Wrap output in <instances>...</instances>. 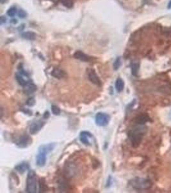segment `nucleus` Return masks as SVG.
<instances>
[{
	"instance_id": "1",
	"label": "nucleus",
	"mask_w": 171,
	"mask_h": 193,
	"mask_svg": "<svg viewBox=\"0 0 171 193\" xmlns=\"http://www.w3.org/2000/svg\"><path fill=\"white\" fill-rule=\"evenodd\" d=\"M55 146V144H48L41 145L39 149H38V152L36 157V164L37 166L42 167L45 165L47 159V154L51 151H53Z\"/></svg>"
},
{
	"instance_id": "2",
	"label": "nucleus",
	"mask_w": 171,
	"mask_h": 193,
	"mask_svg": "<svg viewBox=\"0 0 171 193\" xmlns=\"http://www.w3.org/2000/svg\"><path fill=\"white\" fill-rule=\"evenodd\" d=\"M143 129L144 128L142 127H135L133 130H131L128 133V136H129L131 144L135 148L138 147L142 140L144 136Z\"/></svg>"
},
{
	"instance_id": "3",
	"label": "nucleus",
	"mask_w": 171,
	"mask_h": 193,
	"mask_svg": "<svg viewBox=\"0 0 171 193\" xmlns=\"http://www.w3.org/2000/svg\"><path fill=\"white\" fill-rule=\"evenodd\" d=\"M130 185L136 189H147L152 186V183L149 179L136 177L131 180Z\"/></svg>"
},
{
	"instance_id": "4",
	"label": "nucleus",
	"mask_w": 171,
	"mask_h": 193,
	"mask_svg": "<svg viewBox=\"0 0 171 193\" xmlns=\"http://www.w3.org/2000/svg\"><path fill=\"white\" fill-rule=\"evenodd\" d=\"M37 191V180L36 174L33 170L28 173L27 178V191L29 193H35Z\"/></svg>"
},
{
	"instance_id": "5",
	"label": "nucleus",
	"mask_w": 171,
	"mask_h": 193,
	"mask_svg": "<svg viewBox=\"0 0 171 193\" xmlns=\"http://www.w3.org/2000/svg\"><path fill=\"white\" fill-rule=\"evenodd\" d=\"M96 123L99 126H107L110 120V116L105 113L99 112L96 115Z\"/></svg>"
},
{
	"instance_id": "6",
	"label": "nucleus",
	"mask_w": 171,
	"mask_h": 193,
	"mask_svg": "<svg viewBox=\"0 0 171 193\" xmlns=\"http://www.w3.org/2000/svg\"><path fill=\"white\" fill-rule=\"evenodd\" d=\"M32 143V139L28 135L21 136L16 142V145L20 148L28 147Z\"/></svg>"
},
{
	"instance_id": "7",
	"label": "nucleus",
	"mask_w": 171,
	"mask_h": 193,
	"mask_svg": "<svg viewBox=\"0 0 171 193\" xmlns=\"http://www.w3.org/2000/svg\"><path fill=\"white\" fill-rule=\"evenodd\" d=\"M45 122L42 121H37L33 122L29 126V133L32 135L37 134L44 126Z\"/></svg>"
},
{
	"instance_id": "8",
	"label": "nucleus",
	"mask_w": 171,
	"mask_h": 193,
	"mask_svg": "<svg viewBox=\"0 0 171 193\" xmlns=\"http://www.w3.org/2000/svg\"><path fill=\"white\" fill-rule=\"evenodd\" d=\"M88 78L91 83L97 86L101 85V81L99 77L97 76L95 70L94 69H88L87 71Z\"/></svg>"
},
{
	"instance_id": "9",
	"label": "nucleus",
	"mask_w": 171,
	"mask_h": 193,
	"mask_svg": "<svg viewBox=\"0 0 171 193\" xmlns=\"http://www.w3.org/2000/svg\"><path fill=\"white\" fill-rule=\"evenodd\" d=\"M37 90L36 85L34 84L31 82V80H29V82L23 86V92L27 95H30V94L35 92Z\"/></svg>"
},
{
	"instance_id": "10",
	"label": "nucleus",
	"mask_w": 171,
	"mask_h": 193,
	"mask_svg": "<svg viewBox=\"0 0 171 193\" xmlns=\"http://www.w3.org/2000/svg\"><path fill=\"white\" fill-rule=\"evenodd\" d=\"M74 58L80 60V61H84V62L90 61H91L92 59L91 56H89V55H87V54H84L82 51H76L74 54Z\"/></svg>"
},
{
	"instance_id": "11",
	"label": "nucleus",
	"mask_w": 171,
	"mask_h": 193,
	"mask_svg": "<svg viewBox=\"0 0 171 193\" xmlns=\"http://www.w3.org/2000/svg\"><path fill=\"white\" fill-rule=\"evenodd\" d=\"M90 137H92V135L91 133L88 131H83L80 134V141L82 142L83 144L86 145H89L91 144L89 142Z\"/></svg>"
},
{
	"instance_id": "12",
	"label": "nucleus",
	"mask_w": 171,
	"mask_h": 193,
	"mask_svg": "<svg viewBox=\"0 0 171 193\" xmlns=\"http://www.w3.org/2000/svg\"><path fill=\"white\" fill-rule=\"evenodd\" d=\"M149 121V116L147 115H140L135 118V122L138 125H143Z\"/></svg>"
},
{
	"instance_id": "13",
	"label": "nucleus",
	"mask_w": 171,
	"mask_h": 193,
	"mask_svg": "<svg viewBox=\"0 0 171 193\" xmlns=\"http://www.w3.org/2000/svg\"><path fill=\"white\" fill-rule=\"evenodd\" d=\"M29 165L27 162H22L15 167V169L21 174L24 173L26 171L28 170Z\"/></svg>"
},
{
	"instance_id": "14",
	"label": "nucleus",
	"mask_w": 171,
	"mask_h": 193,
	"mask_svg": "<svg viewBox=\"0 0 171 193\" xmlns=\"http://www.w3.org/2000/svg\"><path fill=\"white\" fill-rule=\"evenodd\" d=\"M51 75L55 77V78L62 79L66 77V74L65 72L60 69V68H55L52 72H51Z\"/></svg>"
},
{
	"instance_id": "15",
	"label": "nucleus",
	"mask_w": 171,
	"mask_h": 193,
	"mask_svg": "<svg viewBox=\"0 0 171 193\" xmlns=\"http://www.w3.org/2000/svg\"><path fill=\"white\" fill-rule=\"evenodd\" d=\"M23 75H24L21 74V73H17L15 74V79L17 81H18V84L21 86H24L29 82V80H26L24 79Z\"/></svg>"
},
{
	"instance_id": "16",
	"label": "nucleus",
	"mask_w": 171,
	"mask_h": 193,
	"mask_svg": "<svg viewBox=\"0 0 171 193\" xmlns=\"http://www.w3.org/2000/svg\"><path fill=\"white\" fill-rule=\"evenodd\" d=\"M124 88H125V83L121 78H118L115 82V89L117 92L121 93L123 91Z\"/></svg>"
},
{
	"instance_id": "17",
	"label": "nucleus",
	"mask_w": 171,
	"mask_h": 193,
	"mask_svg": "<svg viewBox=\"0 0 171 193\" xmlns=\"http://www.w3.org/2000/svg\"><path fill=\"white\" fill-rule=\"evenodd\" d=\"M39 190L40 192H44L48 191V186L45 182V180L44 178H41L39 180Z\"/></svg>"
},
{
	"instance_id": "18",
	"label": "nucleus",
	"mask_w": 171,
	"mask_h": 193,
	"mask_svg": "<svg viewBox=\"0 0 171 193\" xmlns=\"http://www.w3.org/2000/svg\"><path fill=\"white\" fill-rule=\"evenodd\" d=\"M22 37L24 39H25L32 41L35 39L36 35L35 33H33L32 32H24L22 34Z\"/></svg>"
},
{
	"instance_id": "19",
	"label": "nucleus",
	"mask_w": 171,
	"mask_h": 193,
	"mask_svg": "<svg viewBox=\"0 0 171 193\" xmlns=\"http://www.w3.org/2000/svg\"><path fill=\"white\" fill-rule=\"evenodd\" d=\"M131 72H132V74L133 75H137L138 72L139 70V63H132L131 64Z\"/></svg>"
},
{
	"instance_id": "20",
	"label": "nucleus",
	"mask_w": 171,
	"mask_h": 193,
	"mask_svg": "<svg viewBox=\"0 0 171 193\" xmlns=\"http://www.w3.org/2000/svg\"><path fill=\"white\" fill-rule=\"evenodd\" d=\"M51 111H52L53 114L55 115H59L61 112L60 110L56 105H52V106H51Z\"/></svg>"
},
{
	"instance_id": "21",
	"label": "nucleus",
	"mask_w": 171,
	"mask_h": 193,
	"mask_svg": "<svg viewBox=\"0 0 171 193\" xmlns=\"http://www.w3.org/2000/svg\"><path fill=\"white\" fill-rule=\"evenodd\" d=\"M61 3L63 5L68 8H70L73 5V1L72 0H60Z\"/></svg>"
},
{
	"instance_id": "22",
	"label": "nucleus",
	"mask_w": 171,
	"mask_h": 193,
	"mask_svg": "<svg viewBox=\"0 0 171 193\" xmlns=\"http://www.w3.org/2000/svg\"><path fill=\"white\" fill-rule=\"evenodd\" d=\"M17 12V9L15 7H11L10 8L8 9V10L7 11V14L10 16V17H14Z\"/></svg>"
},
{
	"instance_id": "23",
	"label": "nucleus",
	"mask_w": 171,
	"mask_h": 193,
	"mask_svg": "<svg viewBox=\"0 0 171 193\" xmlns=\"http://www.w3.org/2000/svg\"><path fill=\"white\" fill-rule=\"evenodd\" d=\"M121 59L118 57L116 59V60H115L114 63V69L115 70H118L119 67L121 66Z\"/></svg>"
},
{
	"instance_id": "24",
	"label": "nucleus",
	"mask_w": 171,
	"mask_h": 193,
	"mask_svg": "<svg viewBox=\"0 0 171 193\" xmlns=\"http://www.w3.org/2000/svg\"><path fill=\"white\" fill-rule=\"evenodd\" d=\"M35 101L34 99V98L31 97V98H29L28 99L27 101V104L29 106H32L34 104H35Z\"/></svg>"
},
{
	"instance_id": "25",
	"label": "nucleus",
	"mask_w": 171,
	"mask_h": 193,
	"mask_svg": "<svg viewBox=\"0 0 171 193\" xmlns=\"http://www.w3.org/2000/svg\"><path fill=\"white\" fill-rule=\"evenodd\" d=\"M18 16L21 18H24L27 16V13H26L23 10L20 9L18 12Z\"/></svg>"
},
{
	"instance_id": "26",
	"label": "nucleus",
	"mask_w": 171,
	"mask_h": 193,
	"mask_svg": "<svg viewBox=\"0 0 171 193\" xmlns=\"http://www.w3.org/2000/svg\"><path fill=\"white\" fill-rule=\"evenodd\" d=\"M4 23H6V18H5V17H1V18H0V23L1 24H3Z\"/></svg>"
},
{
	"instance_id": "27",
	"label": "nucleus",
	"mask_w": 171,
	"mask_h": 193,
	"mask_svg": "<svg viewBox=\"0 0 171 193\" xmlns=\"http://www.w3.org/2000/svg\"><path fill=\"white\" fill-rule=\"evenodd\" d=\"M49 113L48 111H47V112H46V113H44V117L45 118H48L49 117Z\"/></svg>"
},
{
	"instance_id": "28",
	"label": "nucleus",
	"mask_w": 171,
	"mask_h": 193,
	"mask_svg": "<svg viewBox=\"0 0 171 193\" xmlns=\"http://www.w3.org/2000/svg\"><path fill=\"white\" fill-rule=\"evenodd\" d=\"M168 8H169V9H171V0H170V1L169 3V4H168Z\"/></svg>"
},
{
	"instance_id": "29",
	"label": "nucleus",
	"mask_w": 171,
	"mask_h": 193,
	"mask_svg": "<svg viewBox=\"0 0 171 193\" xmlns=\"http://www.w3.org/2000/svg\"><path fill=\"white\" fill-rule=\"evenodd\" d=\"M7 1V0H0V1H1V3H5Z\"/></svg>"
},
{
	"instance_id": "30",
	"label": "nucleus",
	"mask_w": 171,
	"mask_h": 193,
	"mask_svg": "<svg viewBox=\"0 0 171 193\" xmlns=\"http://www.w3.org/2000/svg\"><path fill=\"white\" fill-rule=\"evenodd\" d=\"M50 1H53V0H50Z\"/></svg>"
}]
</instances>
